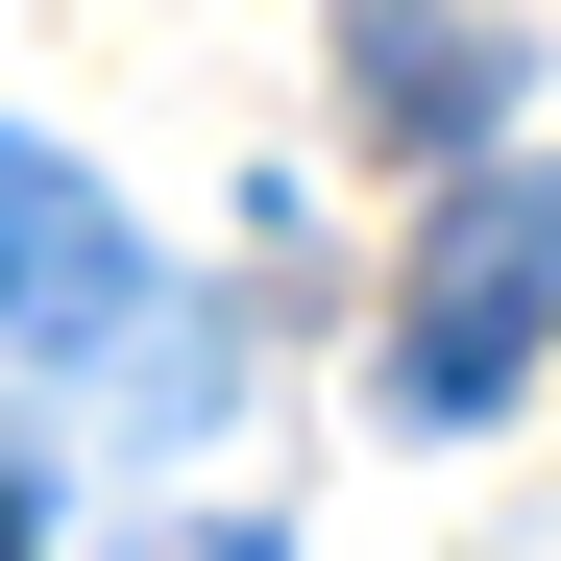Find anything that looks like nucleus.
<instances>
[{
	"mask_svg": "<svg viewBox=\"0 0 561 561\" xmlns=\"http://www.w3.org/2000/svg\"><path fill=\"white\" fill-rule=\"evenodd\" d=\"M513 25L489 0H342V99H366V147H489L513 123Z\"/></svg>",
	"mask_w": 561,
	"mask_h": 561,
	"instance_id": "3",
	"label": "nucleus"
},
{
	"mask_svg": "<svg viewBox=\"0 0 561 561\" xmlns=\"http://www.w3.org/2000/svg\"><path fill=\"white\" fill-rule=\"evenodd\" d=\"M0 561H49V463H0Z\"/></svg>",
	"mask_w": 561,
	"mask_h": 561,
	"instance_id": "4",
	"label": "nucleus"
},
{
	"mask_svg": "<svg viewBox=\"0 0 561 561\" xmlns=\"http://www.w3.org/2000/svg\"><path fill=\"white\" fill-rule=\"evenodd\" d=\"M171 561H268V537H171Z\"/></svg>",
	"mask_w": 561,
	"mask_h": 561,
	"instance_id": "5",
	"label": "nucleus"
},
{
	"mask_svg": "<svg viewBox=\"0 0 561 561\" xmlns=\"http://www.w3.org/2000/svg\"><path fill=\"white\" fill-rule=\"evenodd\" d=\"M123 318H147L123 196H99L73 147H25V123H0V342H25V366H73V342H123Z\"/></svg>",
	"mask_w": 561,
	"mask_h": 561,
	"instance_id": "2",
	"label": "nucleus"
},
{
	"mask_svg": "<svg viewBox=\"0 0 561 561\" xmlns=\"http://www.w3.org/2000/svg\"><path fill=\"white\" fill-rule=\"evenodd\" d=\"M537 366H561V147H489V171L439 196L415 294H391V415L463 439V415H513Z\"/></svg>",
	"mask_w": 561,
	"mask_h": 561,
	"instance_id": "1",
	"label": "nucleus"
}]
</instances>
